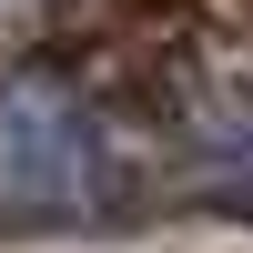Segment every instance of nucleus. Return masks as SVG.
<instances>
[{
  "label": "nucleus",
  "instance_id": "nucleus-2",
  "mask_svg": "<svg viewBox=\"0 0 253 253\" xmlns=\"http://www.w3.org/2000/svg\"><path fill=\"white\" fill-rule=\"evenodd\" d=\"M0 10H31V0H0Z\"/></svg>",
  "mask_w": 253,
  "mask_h": 253
},
{
  "label": "nucleus",
  "instance_id": "nucleus-1",
  "mask_svg": "<svg viewBox=\"0 0 253 253\" xmlns=\"http://www.w3.org/2000/svg\"><path fill=\"white\" fill-rule=\"evenodd\" d=\"M122 203V162L101 142V122L81 112V91L61 81H10L0 91V213H112Z\"/></svg>",
  "mask_w": 253,
  "mask_h": 253
}]
</instances>
